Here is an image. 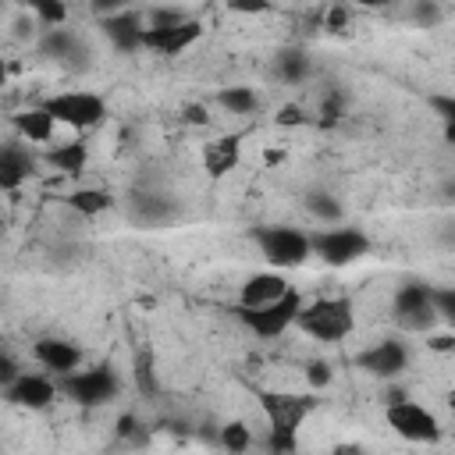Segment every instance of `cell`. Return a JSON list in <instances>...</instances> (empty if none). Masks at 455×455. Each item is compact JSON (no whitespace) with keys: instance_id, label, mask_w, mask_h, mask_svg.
Listing matches in <instances>:
<instances>
[{"instance_id":"40","label":"cell","mask_w":455,"mask_h":455,"mask_svg":"<svg viewBox=\"0 0 455 455\" xmlns=\"http://www.w3.org/2000/svg\"><path fill=\"white\" fill-rule=\"evenodd\" d=\"M345 21H348V14H345L341 7H331V14H327V28L341 32V28H345Z\"/></svg>"},{"instance_id":"14","label":"cell","mask_w":455,"mask_h":455,"mask_svg":"<svg viewBox=\"0 0 455 455\" xmlns=\"http://www.w3.org/2000/svg\"><path fill=\"white\" fill-rule=\"evenodd\" d=\"M100 28L103 36L121 50V53H132L142 46V18L135 11H117L110 18H100Z\"/></svg>"},{"instance_id":"44","label":"cell","mask_w":455,"mask_h":455,"mask_svg":"<svg viewBox=\"0 0 455 455\" xmlns=\"http://www.w3.org/2000/svg\"><path fill=\"white\" fill-rule=\"evenodd\" d=\"M448 409H451V416H455V387L448 391Z\"/></svg>"},{"instance_id":"23","label":"cell","mask_w":455,"mask_h":455,"mask_svg":"<svg viewBox=\"0 0 455 455\" xmlns=\"http://www.w3.org/2000/svg\"><path fill=\"white\" fill-rule=\"evenodd\" d=\"M220 103L231 110V114H252L259 107V96L249 89V85H231L220 92Z\"/></svg>"},{"instance_id":"21","label":"cell","mask_w":455,"mask_h":455,"mask_svg":"<svg viewBox=\"0 0 455 455\" xmlns=\"http://www.w3.org/2000/svg\"><path fill=\"white\" fill-rule=\"evenodd\" d=\"M274 75L284 78V82H302L309 75V60L302 50H281L277 60H274Z\"/></svg>"},{"instance_id":"5","label":"cell","mask_w":455,"mask_h":455,"mask_svg":"<svg viewBox=\"0 0 455 455\" xmlns=\"http://www.w3.org/2000/svg\"><path fill=\"white\" fill-rule=\"evenodd\" d=\"M60 395H68L71 402H78V405H107L110 398H117V391H121V380H117V373L110 370V366H92V370H71V373H64L60 380Z\"/></svg>"},{"instance_id":"39","label":"cell","mask_w":455,"mask_h":455,"mask_svg":"<svg viewBox=\"0 0 455 455\" xmlns=\"http://www.w3.org/2000/svg\"><path fill=\"white\" fill-rule=\"evenodd\" d=\"M14 377H18V363H14L11 355H4V359H0V384H11Z\"/></svg>"},{"instance_id":"3","label":"cell","mask_w":455,"mask_h":455,"mask_svg":"<svg viewBox=\"0 0 455 455\" xmlns=\"http://www.w3.org/2000/svg\"><path fill=\"white\" fill-rule=\"evenodd\" d=\"M302 306H306L302 295H299L295 288H288L281 299H274V302H267V306H238L235 316H238L256 338H277V334H284V331L299 320Z\"/></svg>"},{"instance_id":"41","label":"cell","mask_w":455,"mask_h":455,"mask_svg":"<svg viewBox=\"0 0 455 455\" xmlns=\"http://www.w3.org/2000/svg\"><path fill=\"white\" fill-rule=\"evenodd\" d=\"M185 121H188V124H206V121H210V114H206L203 107H196V103H192V107H185Z\"/></svg>"},{"instance_id":"43","label":"cell","mask_w":455,"mask_h":455,"mask_svg":"<svg viewBox=\"0 0 455 455\" xmlns=\"http://www.w3.org/2000/svg\"><path fill=\"white\" fill-rule=\"evenodd\" d=\"M355 4H363V7H387V4H395V0H355Z\"/></svg>"},{"instance_id":"46","label":"cell","mask_w":455,"mask_h":455,"mask_svg":"<svg viewBox=\"0 0 455 455\" xmlns=\"http://www.w3.org/2000/svg\"><path fill=\"white\" fill-rule=\"evenodd\" d=\"M444 196H451V199H455V181H448V185H444Z\"/></svg>"},{"instance_id":"15","label":"cell","mask_w":455,"mask_h":455,"mask_svg":"<svg viewBox=\"0 0 455 455\" xmlns=\"http://www.w3.org/2000/svg\"><path fill=\"white\" fill-rule=\"evenodd\" d=\"M32 355H36L50 373H57V377H64V373H71V370L82 366V348H75V345H68V341H57V338L36 341V345H32Z\"/></svg>"},{"instance_id":"38","label":"cell","mask_w":455,"mask_h":455,"mask_svg":"<svg viewBox=\"0 0 455 455\" xmlns=\"http://www.w3.org/2000/svg\"><path fill=\"white\" fill-rule=\"evenodd\" d=\"M306 117H302V110L299 107H281V114H277V124H302Z\"/></svg>"},{"instance_id":"11","label":"cell","mask_w":455,"mask_h":455,"mask_svg":"<svg viewBox=\"0 0 455 455\" xmlns=\"http://www.w3.org/2000/svg\"><path fill=\"white\" fill-rule=\"evenodd\" d=\"M60 384L39 377V373H18L11 384H4V398L18 409H46L57 398Z\"/></svg>"},{"instance_id":"16","label":"cell","mask_w":455,"mask_h":455,"mask_svg":"<svg viewBox=\"0 0 455 455\" xmlns=\"http://www.w3.org/2000/svg\"><path fill=\"white\" fill-rule=\"evenodd\" d=\"M32 167H36V156L28 149H21L18 142H7L0 149V188L4 192H14L32 174Z\"/></svg>"},{"instance_id":"31","label":"cell","mask_w":455,"mask_h":455,"mask_svg":"<svg viewBox=\"0 0 455 455\" xmlns=\"http://www.w3.org/2000/svg\"><path fill=\"white\" fill-rule=\"evenodd\" d=\"M181 21H185L181 11H171V7H156V11H149V28H174V25H181Z\"/></svg>"},{"instance_id":"2","label":"cell","mask_w":455,"mask_h":455,"mask_svg":"<svg viewBox=\"0 0 455 455\" xmlns=\"http://www.w3.org/2000/svg\"><path fill=\"white\" fill-rule=\"evenodd\" d=\"M309 338L316 341H341L352 334L355 327V306L348 295H334V299H313L302 306L299 320H295Z\"/></svg>"},{"instance_id":"6","label":"cell","mask_w":455,"mask_h":455,"mask_svg":"<svg viewBox=\"0 0 455 455\" xmlns=\"http://www.w3.org/2000/svg\"><path fill=\"white\" fill-rule=\"evenodd\" d=\"M43 107L57 117V124H68V128H75V132L96 128V124L107 117V103H103V96L85 92V89L57 92V96H50Z\"/></svg>"},{"instance_id":"37","label":"cell","mask_w":455,"mask_h":455,"mask_svg":"<svg viewBox=\"0 0 455 455\" xmlns=\"http://www.w3.org/2000/svg\"><path fill=\"white\" fill-rule=\"evenodd\" d=\"M427 345H430L434 352H455V334H434Z\"/></svg>"},{"instance_id":"34","label":"cell","mask_w":455,"mask_h":455,"mask_svg":"<svg viewBox=\"0 0 455 455\" xmlns=\"http://www.w3.org/2000/svg\"><path fill=\"white\" fill-rule=\"evenodd\" d=\"M228 7H231V11H242V14H263V11H270L274 4H270V0H228Z\"/></svg>"},{"instance_id":"9","label":"cell","mask_w":455,"mask_h":455,"mask_svg":"<svg viewBox=\"0 0 455 455\" xmlns=\"http://www.w3.org/2000/svg\"><path fill=\"white\" fill-rule=\"evenodd\" d=\"M387 427L405 437V441H437L441 437V427H437V416L409 398H398V402H387Z\"/></svg>"},{"instance_id":"12","label":"cell","mask_w":455,"mask_h":455,"mask_svg":"<svg viewBox=\"0 0 455 455\" xmlns=\"http://www.w3.org/2000/svg\"><path fill=\"white\" fill-rule=\"evenodd\" d=\"M199 36H203V21L185 18V21L174 25V28H142V46H146V50H156V53H164V57H178V53L188 50Z\"/></svg>"},{"instance_id":"30","label":"cell","mask_w":455,"mask_h":455,"mask_svg":"<svg viewBox=\"0 0 455 455\" xmlns=\"http://www.w3.org/2000/svg\"><path fill=\"white\" fill-rule=\"evenodd\" d=\"M434 306H437V316L455 327V288H434Z\"/></svg>"},{"instance_id":"26","label":"cell","mask_w":455,"mask_h":455,"mask_svg":"<svg viewBox=\"0 0 455 455\" xmlns=\"http://www.w3.org/2000/svg\"><path fill=\"white\" fill-rule=\"evenodd\" d=\"M306 210L313 217H320V220H341V203L334 196H327V192H309L306 196Z\"/></svg>"},{"instance_id":"8","label":"cell","mask_w":455,"mask_h":455,"mask_svg":"<svg viewBox=\"0 0 455 455\" xmlns=\"http://www.w3.org/2000/svg\"><path fill=\"white\" fill-rule=\"evenodd\" d=\"M437 320L434 288L430 284H402L395 295V323L402 331H430Z\"/></svg>"},{"instance_id":"4","label":"cell","mask_w":455,"mask_h":455,"mask_svg":"<svg viewBox=\"0 0 455 455\" xmlns=\"http://www.w3.org/2000/svg\"><path fill=\"white\" fill-rule=\"evenodd\" d=\"M256 242L263 249V259L277 270H291V267H302L313 242L309 235H302L299 228H284V224H274V228H256Z\"/></svg>"},{"instance_id":"32","label":"cell","mask_w":455,"mask_h":455,"mask_svg":"<svg viewBox=\"0 0 455 455\" xmlns=\"http://www.w3.org/2000/svg\"><path fill=\"white\" fill-rule=\"evenodd\" d=\"M135 380H139V387L146 391V395H156V380H153V366H149V359L142 355V359H135Z\"/></svg>"},{"instance_id":"36","label":"cell","mask_w":455,"mask_h":455,"mask_svg":"<svg viewBox=\"0 0 455 455\" xmlns=\"http://www.w3.org/2000/svg\"><path fill=\"white\" fill-rule=\"evenodd\" d=\"M338 117H341V96L331 92V96L323 100V124H334Z\"/></svg>"},{"instance_id":"17","label":"cell","mask_w":455,"mask_h":455,"mask_svg":"<svg viewBox=\"0 0 455 455\" xmlns=\"http://www.w3.org/2000/svg\"><path fill=\"white\" fill-rule=\"evenodd\" d=\"M284 291H288V281L281 274H252L238 291V306H267Z\"/></svg>"},{"instance_id":"33","label":"cell","mask_w":455,"mask_h":455,"mask_svg":"<svg viewBox=\"0 0 455 455\" xmlns=\"http://www.w3.org/2000/svg\"><path fill=\"white\" fill-rule=\"evenodd\" d=\"M306 384H309V387H323V384H331V366L320 363V359L309 363V366H306Z\"/></svg>"},{"instance_id":"42","label":"cell","mask_w":455,"mask_h":455,"mask_svg":"<svg viewBox=\"0 0 455 455\" xmlns=\"http://www.w3.org/2000/svg\"><path fill=\"white\" fill-rule=\"evenodd\" d=\"M132 430H135V419H132V416H121V423H117V434H124V437H128Z\"/></svg>"},{"instance_id":"35","label":"cell","mask_w":455,"mask_h":455,"mask_svg":"<svg viewBox=\"0 0 455 455\" xmlns=\"http://www.w3.org/2000/svg\"><path fill=\"white\" fill-rule=\"evenodd\" d=\"M89 7H92L100 18H110V14L124 11V7H128V0H89Z\"/></svg>"},{"instance_id":"10","label":"cell","mask_w":455,"mask_h":455,"mask_svg":"<svg viewBox=\"0 0 455 455\" xmlns=\"http://www.w3.org/2000/svg\"><path fill=\"white\" fill-rule=\"evenodd\" d=\"M355 363H359L366 373H373V377H380V380H391V377H398V373L409 366V348H405V341H398V338H384V341L370 345L366 352H359Z\"/></svg>"},{"instance_id":"24","label":"cell","mask_w":455,"mask_h":455,"mask_svg":"<svg viewBox=\"0 0 455 455\" xmlns=\"http://www.w3.org/2000/svg\"><path fill=\"white\" fill-rule=\"evenodd\" d=\"M132 213H135L139 220H146V224H156V220L171 217V203L160 199V196H139L135 206H132Z\"/></svg>"},{"instance_id":"45","label":"cell","mask_w":455,"mask_h":455,"mask_svg":"<svg viewBox=\"0 0 455 455\" xmlns=\"http://www.w3.org/2000/svg\"><path fill=\"white\" fill-rule=\"evenodd\" d=\"M444 245H455V231H444Z\"/></svg>"},{"instance_id":"19","label":"cell","mask_w":455,"mask_h":455,"mask_svg":"<svg viewBox=\"0 0 455 455\" xmlns=\"http://www.w3.org/2000/svg\"><path fill=\"white\" fill-rule=\"evenodd\" d=\"M14 128H18L28 142H50V139H53V128H57V117L39 103V107H28V110L14 114Z\"/></svg>"},{"instance_id":"25","label":"cell","mask_w":455,"mask_h":455,"mask_svg":"<svg viewBox=\"0 0 455 455\" xmlns=\"http://www.w3.org/2000/svg\"><path fill=\"white\" fill-rule=\"evenodd\" d=\"M25 4L36 11V18H39L46 28H57V25L68 21V4H64V0H25Z\"/></svg>"},{"instance_id":"29","label":"cell","mask_w":455,"mask_h":455,"mask_svg":"<svg viewBox=\"0 0 455 455\" xmlns=\"http://www.w3.org/2000/svg\"><path fill=\"white\" fill-rule=\"evenodd\" d=\"M412 21L423 25V28H434V25L441 21V7H437V0H416V4H412Z\"/></svg>"},{"instance_id":"1","label":"cell","mask_w":455,"mask_h":455,"mask_svg":"<svg viewBox=\"0 0 455 455\" xmlns=\"http://www.w3.org/2000/svg\"><path fill=\"white\" fill-rule=\"evenodd\" d=\"M256 398H259V409L270 419L267 444L274 451H295L299 448V427L316 409V398L313 395H295V391H259Z\"/></svg>"},{"instance_id":"22","label":"cell","mask_w":455,"mask_h":455,"mask_svg":"<svg viewBox=\"0 0 455 455\" xmlns=\"http://www.w3.org/2000/svg\"><path fill=\"white\" fill-rule=\"evenodd\" d=\"M68 206L75 213H82V217H96V213H103L110 206V196L103 188H78V192L68 196Z\"/></svg>"},{"instance_id":"20","label":"cell","mask_w":455,"mask_h":455,"mask_svg":"<svg viewBox=\"0 0 455 455\" xmlns=\"http://www.w3.org/2000/svg\"><path fill=\"white\" fill-rule=\"evenodd\" d=\"M242 160V135H224L206 149V171L210 178H224L228 171H235Z\"/></svg>"},{"instance_id":"13","label":"cell","mask_w":455,"mask_h":455,"mask_svg":"<svg viewBox=\"0 0 455 455\" xmlns=\"http://www.w3.org/2000/svg\"><path fill=\"white\" fill-rule=\"evenodd\" d=\"M39 50H43L46 57H53V60L68 64V68H85V64H89V50H82L78 36H75V32H68L64 25L46 28V36L39 39Z\"/></svg>"},{"instance_id":"7","label":"cell","mask_w":455,"mask_h":455,"mask_svg":"<svg viewBox=\"0 0 455 455\" xmlns=\"http://www.w3.org/2000/svg\"><path fill=\"white\" fill-rule=\"evenodd\" d=\"M313 252L327 263V267H348L359 256L370 252V238L355 228H331V231H316L313 238Z\"/></svg>"},{"instance_id":"28","label":"cell","mask_w":455,"mask_h":455,"mask_svg":"<svg viewBox=\"0 0 455 455\" xmlns=\"http://www.w3.org/2000/svg\"><path fill=\"white\" fill-rule=\"evenodd\" d=\"M220 444H224L228 451H245V448L252 444L249 427H245V423H228V427L220 430Z\"/></svg>"},{"instance_id":"27","label":"cell","mask_w":455,"mask_h":455,"mask_svg":"<svg viewBox=\"0 0 455 455\" xmlns=\"http://www.w3.org/2000/svg\"><path fill=\"white\" fill-rule=\"evenodd\" d=\"M430 110L444 121V139L455 142V96H430Z\"/></svg>"},{"instance_id":"18","label":"cell","mask_w":455,"mask_h":455,"mask_svg":"<svg viewBox=\"0 0 455 455\" xmlns=\"http://www.w3.org/2000/svg\"><path fill=\"white\" fill-rule=\"evenodd\" d=\"M85 160H89V146L85 139H71V142H60V146H50L46 149V164L64 171L68 178H78L85 171Z\"/></svg>"}]
</instances>
